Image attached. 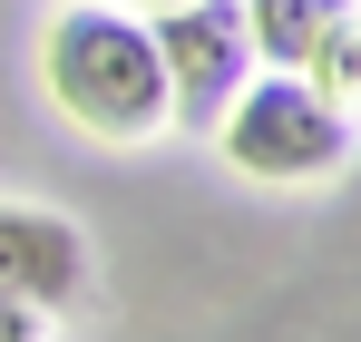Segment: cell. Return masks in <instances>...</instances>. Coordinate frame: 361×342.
Wrapping results in <instances>:
<instances>
[{"instance_id": "cell-5", "label": "cell", "mask_w": 361, "mask_h": 342, "mask_svg": "<svg viewBox=\"0 0 361 342\" xmlns=\"http://www.w3.org/2000/svg\"><path fill=\"white\" fill-rule=\"evenodd\" d=\"M342 10H352V0H244L254 59H264V69H302V59H312V40H322Z\"/></svg>"}, {"instance_id": "cell-4", "label": "cell", "mask_w": 361, "mask_h": 342, "mask_svg": "<svg viewBox=\"0 0 361 342\" xmlns=\"http://www.w3.org/2000/svg\"><path fill=\"white\" fill-rule=\"evenodd\" d=\"M0 293L59 313L88 293V244L68 216H39V206H0Z\"/></svg>"}, {"instance_id": "cell-3", "label": "cell", "mask_w": 361, "mask_h": 342, "mask_svg": "<svg viewBox=\"0 0 361 342\" xmlns=\"http://www.w3.org/2000/svg\"><path fill=\"white\" fill-rule=\"evenodd\" d=\"M157 30V69H166V127L215 137V117L254 78V30H244V0H176L147 20Z\"/></svg>"}, {"instance_id": "cell-8", "label": "cell", "mask_w": 361, "mask_h": 342, "mask_svg": "<svg viewBox=\"0 0 361 342\" xmlns=\"http://www.w3.org/2000/svg\"><path fill=\"white\" fill-rule=\"evenodd\" d=\"M118 10H176V0H118Z\"/></svg>"}, {"instance_id": "cell-2", "label": "cell", "mask_w": 361, "mask_h": 342, "mask_svg": "<svg viewBox=\"0 0 361 342\" xmlns=\"http://www.w3.org/2000/svg\"><path fill=\"white\" fill-rule=\"evenodd\" d=\"M215 147L264 186H312V176H332L352 157V108H332L302 69H264V78H244L225 98Z\"/></svg>"}, {"instance_id": "cell-1", "label": "cell", "mask_w": 361, "mask_h": 342, "mask_svg": "<svg viewBox=\"0 0 361 342\" xmlns=\"http://www.w3.org/2000/svg\"><path fill=\"white\" fill-rule=\"evenodd\" d=\"M39 69H49V98H59L88 137H108V147H137V137L166 127V69H157V30H147V20L59 10Z\"/></svg>"}, {"instance_id": "cell-6", "label": "cell", "mask_w": 361, "mask_h": 342, "mask_svg": "<svg viewBox=\"0 0 361 342\" xmlns=\"http://www.w3.org/2000/svg\"><path fill=\"white\" fill-rule=\"evenodd\" d=\"M302 78H312V88L332 98V108H361V20H352V10H342V20H332V30L312 40Z\"/></svg>"}, {"instance_id": "cell-7", "label": "cell", "mask_w": 361, "mask_h": 342, "mask_svg": "<svg viewBox=\"0 0 361 342\" xmlns=\"http://www.w3.org/2000/svg\"><path fill=\"white\" fill-rule=\"evenodd\" d=\"M0 342H39V303H20V293H0Z\"/></svg>"}]
</instances>
